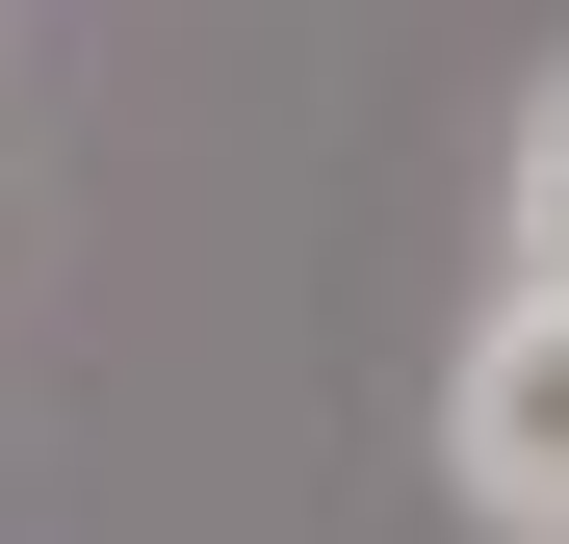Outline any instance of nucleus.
I'll use <instances>...</instances> for the list:
<instances>
[{
	"label": "nucleus",
	"mask_w": 569,
	"mask_h": 544,
	"mask_svg": "<svg viewBox=\"0 0 569 544\" xmlns=\"http://www.w3.org/2000/svg\"><path fill=\"white\" fill-rule=\"evenodd\" d=\"M492 234H518V286H569V52H543V105H518V181H492Z\"/></svg>",
	"instance_id": "nucleus-2"
},
{
	"label": "nucleus",
	"mask_w": 569,
	"mask_h": 544,
	"mask_svg": "<svg viewBox=\"0 0 569 544\" xmlns=\"http://www.w3.org/2000/svg\"><path fill=\"white\" fill-rule=\"evenodd\" d=\"M440 493L492 544H569V286H492L440 337Z\"/></svg>",
	"instance_id": "nucleus-1"
}]
</instances>
